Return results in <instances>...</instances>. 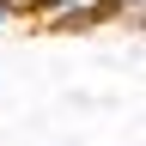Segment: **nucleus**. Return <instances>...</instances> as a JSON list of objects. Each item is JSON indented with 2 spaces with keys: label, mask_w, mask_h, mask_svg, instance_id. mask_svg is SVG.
<instances>
[{
  "label": "nucleus",
  "mask_w": 146,
  "mask_h": 146,
  "mask_svg": "<svg viewBox=\"0 0 146 146\" xmlns=\"http://www.w3.org/2000/svg\"><path fill=\"white\" fill-rule=\"evenodd\" d=\"M6 6H12L18 18H31V6H36V0H6Z\"/></svg>",
  "instance_id": "nucleus-2"
},
{
  "label": "nucleus",
  "mask_w": 146,
  "mask_h": 146,
  "mask_svg": "<svg viewBox=\"0 0 146 146\" xmlns=\"http://www.w3.org/2000/svg\"><path fill=\"white\" fill-rule=\"evenodd\" d=\"M12 25H18V12H12V6H6V0H0V36H6V31H12Z\"/></svg>",
  "instance_id": "nucleus-1"
}]
</instances>
